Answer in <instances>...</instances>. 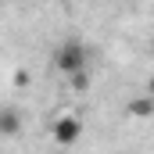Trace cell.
Instances as JSON below:
<instances>
[{
	"mask_svg": "<svg viewBox=\"0 0 154 154\" xmlns=\"http://www.w3.org/2000/svg\"><path fill=\"white\" fill-rule=\"evenodd\" d=\"M86 65H90V50L79 39H65L54 54V68L61 75H79V72H86Z\"/></svg>",
	"mask_w": 154,
	"mask_h": 154,
	"instance_id": "6da1fadb",
	"label": "cell"
},
{
	"mask_svg": "<svg viewBox=\"0 0 154 154\" xmlns=\"http://www.w3.org/2000/svg\"><path fill=\"white\" fill-rule=\"evenodd\" d=\"M50 136H54L57 147H72V143H79V136H82V122H79V115H57L54 125H50Z\"/></svg>",
	"mask_w": 154,
	"mask_h": 154,
	"instance_id": "7a4b0ae2",
	"label": "cell"
},
{
	"mask_svg": "<svg viewBox=\"0 0 154 154\" xmlns=\"http://www.w3.org/2000/svg\"><path fill=\"white\" fill-rule=\"evenodd\" d=\"M18 133H22V111L4 104L0 108V136H18Z\"/></svg>",
	"mask_w": 154,
	"mask_h": 154,
	"instance_id": "3957f363",
	"label": "cell"
},
{
	"mask_svg": "<svg viewBox=\"0 0 154 154\" xmlns=\"http://www.w3.org/2000/svg\"><path fill=\"white\" fill-rule=\"evenodd\" d=\"M125 111H129V115H136V118H151V115H154V100H151V97H136Z\"/></svg>",
	"mask_w": 154,
	"mask_h": 154,
	"instance_id": "277c9868",
	"label": "cell"
}]
</instances>
